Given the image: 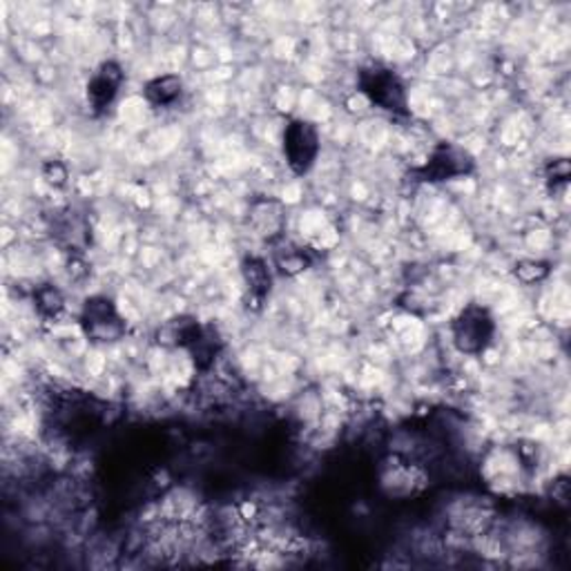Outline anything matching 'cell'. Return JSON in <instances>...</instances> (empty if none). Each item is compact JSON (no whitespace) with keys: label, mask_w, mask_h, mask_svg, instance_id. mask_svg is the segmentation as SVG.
<instances>
[{"label":"cell","mask_w":571,"mask_h":571,"mask_svg":"<svg viewBox=\"0 0 571 571\" xmlns=\"http://www.w3.org/2000/svg\"><path fill=\"white\" fill-rule=\"evenodd\" d=\"M358 94L364 98L367 105L393 114V117H409L411 114L406 83L395 70L387 65H364L358 72Z\"/></svg>","instance_id":"6da1fadb"},{"label":"cell","mask_w":571,"mask_h":571,"mask_svg":"<svg viewBox=\"0 0 571 571\" xmlns=\"http://www.w3.org/2000/svg\"><path fill=\"white\" fill-rule=\"evenodd\" d=\"M496 335L498 321L494 313L478 302L463 306L458 315L451 319V341L463 356H485L496 341Z\"/></svg>","instance_id":"7a4b0ae2"},{"label":"cell","mask_w":571,"mask_h":571,"mask_svg":"<svg viewBox=\"0 0 571 571\" xmlns=\"http://www.w3.org/2000/svg\"><path fill=\"white\" fill-rule=\"evenodd\" d=\"M85 339L94 345H114L128 332V319L119 310V304L107 295H92L81 304L76 319Z\"/></svg>","instance_id":"3957f363"},{"label":"cell","mask_w":571,"mask_h":571,"mask_svg":"<svg viewBox=\"0 0 571 571\" xmlns=\"http://www.w3.org/2000/svg\"><path fill=\"white\" fill-rule=\"evenodd\" d=\"M282 155L295 177H306L321 155L317 126L306 119H290L282 133Z\"/></svg>","instance_id":"277c9868"},{"label":"cell","mask_w":571,"mask_h":571,"mask_svg":"<svg viewBox=\"0 0 571 571\" xmlns=\"http://www.w3.org/2000/svg\"><path fill=\"white\" fill-rule=\"evenodd\" d=\"M476 159L461 146L455 144H435L426 157V161L415 170L420 181L426 183H444L465 179L474 175Z\"/></svg>","instance_id":"5b68a950"},{"label":"cell","mask_w":571,"mask_h":571,"mask_svg":"<svg viewBox=\"0 0 571 571\" xmlns=\"http://www.w3.org/2000/svg\"><path fill=\"white\" fill-rule=\"evenodd\" d=\"M126 85V70L119 61H103L98 63L87 83H85V101L94 117H103L107 109L117 103L121 89Z\"/></svg>","instance_id":"8992f818"},{"label":"cell","mask_w":571,"mask_h":571,"mask_svg":"<svg viewBox=\"0 0 571 571\" xmlns=\"http://www.w3.org/2000/svg\"><path fill=\"white\" fill-rule=\"evenodd\" d=\"M494 507L489 498L463 496L446 509V525L453 533L463 538H478L494 525Z\"/></svg>","instance_id":"52a82bcc"},{"label":"cell","mask_w":571,"mask_h":571,"mask_svg":"<svg viewBox=\"0 0 571 571\" xmlns=\"http://www.w3.org/2000/svg\"><path fill=\"white\" fill-rule=\"evenodd\" d=\"M249 225L253 235L266 244L284 242L288 225L284 201L275 197H257L249 208Z\"/></svg>","instance_id":"ba28073f"},{"label":"cell","mask_w":571,"mask_h":571,"mask_svg":"<svg viewBox=\"0 0 571 571\" xmlns=\"http://www.w3.org/2000/svg\"><path fill=\"white\" fill-rule=\"evenodd\" d=\"M242 282L246 290L249 308H262L273 293V284H275L273 266L264 257L249 255L242 262Z\"/></svg>","instance_id":"9c48e42d"},{"label":"cell","mask_w":571,"mask_h":571,"mask_svg":"<svg viewBox=\"0 0 571 571\" xmlns=\"http://www.w3.org/2000/svg\"><path fill=\"white\" fill-rule=\"evenodd\" d=\"M144 98L150 107L155 109H170L175 107L183 94H186V83L179 74H159L155 78H150L146 85H144Z\"/></svg>","instance_id":"30bf717a"},{"label":"cell","mask_w":571,"mask_h":571,"mask_svg":"<svg viewBox=\"0 0 571 571\" xmlns=\"http://www.w3.org/2000/svg\"><path fill=\"white\" fill-rule=\"evenodd\" d=\"M313 266V253L306 246L284 244L275 253V268L286 277H297Z\"/></svg>","instance_id":"8fae6325"},{"label":"cell","mask_w":571,"mask_h":571,"mask_svg":"<svg viewBox=\"0 0 571 571\" xmlns=\"http://www.w3.org/2000/svg\"><path fill=\"white\" fill-rule=\"evenodd\" d=\"M34 306H36L39 315L43 319H50V321L59 319L67 308L63 293L52 284H43L34 290Z\"/></svg>","instance_id":"7c38bea8"},{"label":"cell","mask_w":571,"mask_h":571,"mask_svg":"<svg viewBox=\"0 0 571 571\" xmlns=\"http://www.w3.org/2000/svg\"><path fill=\"white\" fill-rule=\"evenodd\" d=\"M514 273H516V279L531 286V284H538V282L549 277V264L547 262H536V260L520 262Z\"/></svg>","instance_id":"4fadbf2b"},{"label":"cell","mask_w":571,"mask_h":571,"mask_svg":"<svg viewBox=\"0 0 571 571\" xmlns=\"http://www.w3.org/2000/svg\"><path fill=\"white\" fill-rule=\"evenodd\" d=\"M569 175H571V168H569L567 159H551L544 168V181L553 190L556 188H567Z\"/></svg>","instance_id":"5bb4252c"},{"label":"cell","mask_w":571,"mask_h":571,"mask_svg":"<svg viewBox=\"0 0 571 571\" xmlns=\"http://www.w3.org/2000/svg\"><path fill=\"white\" fill-rule=\"evenodd\" d=\"M43 179L50 186H54V188H63L67 183V179H70V170H67V166L63 161L52 159V161H47L43 166Z\"/></svg>","instance_id":"9a60e30c"}]
</instances>
